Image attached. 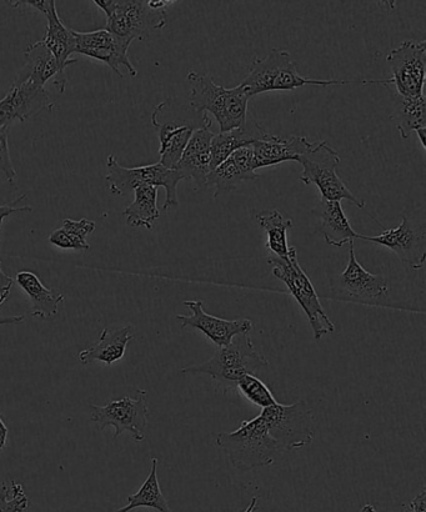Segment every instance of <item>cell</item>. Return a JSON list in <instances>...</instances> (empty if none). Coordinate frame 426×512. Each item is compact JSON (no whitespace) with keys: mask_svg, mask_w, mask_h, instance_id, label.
Returning <instances> with one entry per match:
<instances>
[{"mask_svg":"<svg viewBox=\"0 0 426 512\" xmlns=\"http://www.w3.org/2000/svg\"><path fill=\"white\" fill-rule=\"evenodd\" d=\"M107 168L108 175L105 180L109 183L110 194L122 197V195L133 192L138 185L163 187L167 193L163 209L169 210L178 207V185L184 179L177 169H167L160 163L145 165V167L125 168L119 164L114 155H109Z\"/></svg>","mask_w":426,"mask_h":512,"instance_id":"ba28073f","label":"cell"},{"mask_svg":"<svg viewBox=\"0 0 426 512\" xmlns=\"http://www.w3.org/2000/svg\"><path fill=\"white\" fill-rule=\"evenodd\" d=\"M14 280L4 273L2 269V260H0V305L8 300L10 291H12Z\"/></svg>","mask_w":426,"mask_h":512,"instance_id":"d590c367","label":"cell"},{"mask_svg":"<svg viewBox=\"0 0 426 512\" xmlns=\"http://www.w3.org/2000/svg\"><path fill=\"white\" fill-rule=\"evenodd\" d=\"M189 104L195 112L213 114L220 133L242 127L247 120L249 97L242 85L227 89L214 82L208 73L189 72Z\"/></svg>","mask_w":426,"mask_h":512,"instance_id":"6da1fadb","label":"cell"},{"mask_svg":"<svg viewBox=\"0 0 426 512\" xmlns=\"http://www.w3.org/2000/svg\"><path fill=\"white\" fill-rule=\"evenodd\" d=\"M299 163L303 167L300 180L307 185L314 184L319 189L320 198L332 200V202L348 200L358 208L364 209L363 200L355 197L339 178L337 168L340 157L328 142L315 143L310 152L300 157Z\"/></svg>","mask_w":426,"mask_h":512,"instance_id":"30bf717a","label":"cell"},{"mask_svg":"<svg viewBox=\"0 0 426 512\" xmlns=\"http://www.w3.org/2000/svg\"><path fill=\"white\" fill-rule=\"evenodd\" d=\"M152 122L154 127L158 129L159 134V163L167 169H175L185 148H187L190 137L197 129V124L195 122L160 124L155 110L152 115Z\"/></svg>","mask_w":426,"mask_h":512,"instance_id":"603a6c76","label":"cell"},{"mask_svg":"<svg viewBox=\"0 0 426 512\" xmlns=\"http://www.w3.org/2000/svg\"><path fill=\"white\" fill-rule=\"evenodd\" d=\"M315 143L305 137L282 139L270 135L267 140L252 145L254 169L258 170L287 162H298L300 157L314 148Z\"/></svg>","mask_w":426,"mask_h":512,"instance_id":"ffe728a7","label":"cell"},{"mask_svg":"<svg viewBox=\"0 0 426 512\" xmlns=\"http://www.w3.org/2000/svg\"><path fill=\"white\" fill-rule=\"evenodd\" d=\"M348 80L310 79L298 73L297 64L290 57L288 50L273 49L267 57L255 60L247 78L240 85L249 98L269 92H293L305 85L330 87V85L349 84Z\"/></svg>","mask_w":426,"mask_h":512,"instance_id":"277c9868","label":"cell"},{"mask_svg":"<svg viewBox=\"0 0 426 512\" xmlns=\"http://www.w3.org/2000/svg\"><path fill=\"white\" fill-rule=\"evenodd\" d=\"M74 38L75 53L107 64L119 77L123 78L120 67L127 68L130 77H137L138 70L135 69L128 57L129 48L124 47L107 29L85 33L75 32L74 30Z\"/></svg>","mask_w":426,"mask_h":512,"instance_id":"e0dca14e","label":"cell"},{"mask_svg":"<svg viewBox=\"0 0 426 512\" xmlns=\"http://www.w3.org/2000/svg\"><path fill=\"white\" fill-rule=\"evenodd\" d=\"M24 320V315L4 316V318L0 316V326L18 325L24 323Z\"/></svg>","mask_w":426,"mask_h":512,"instance_id":"f35d334b","label":"cell"},{"mask_svg":"<svg viewBox=\"0 0 426 512\" xmlns=\"http://www.w3.org/2000/svg\"><path fill=\"white\" fill-rule=\"evenodd\" d=\"M268 366L269 361L255 348L250 334H242L235 336L229 345L218 348L205 363L180 371L188 375H209L218 388L229 391L235 390L238 381L245 375H255Z\"/></svg>","mask_w":426,"mask_h":512,"instance_id":"7a4b0ae2","label":"cell"},{"mask_svg":"<svg viewBox=\"0 0 426 512\" xmlns=\"http://www.w3.org/2000/svg\"><path fill=\"white\" fill-rule=\"evenodd\" d=\"M29 499L22 484L10 480L0 488V512H24L28 509Z\"/></svg>","mask_w":426,"mask_h":512,"instance_id":"d6a6232c","label":"cell"},{"mask_svg":"<svg viewBox=\"0 0 426 512\" xmlns=\"http://www.w3.org/2000/svg\"><path fill=\"white\" fill-rule=\"evenodd\" d=\"M269 137L267 130L253 119L245 120L242 127L230 132L215 134L210 145V172L227 160L235 150L249 147Z\"/></svg>","mask_w":426,"mask_h":512,"instance_id":"7402d4cb","label":"cell"},{"mask_svg":"<svg viewBox=\"0 0 426 512\" xmlns=\"http://www.w3.org/2000/svg\"><path fill=\"white\" fill-rule=\"evenodd\" d=\"M314 213L318 219L317 232L332 247L342 248L359 239L360 234L350 225L342 203L320 198Z\"/></svg>","mask_w":426,"mask_h":512,"instance_id":"44dd1931","label":"cell"},{"mask_svg":"<svg viewBox=\"0 0 426 512\" xmlns=\"http://www.w3.org/2000/svg\"><path fill=\"white\" fill-rule=\"evenodd\" d=\"M107 17V27L124 47L129 48L135 39L143 40L154 29L167 24V10L149 7L148 0H94Z\"/></svg>","mask_w":426,"mask_h":512,"instance_id":"5b68a950","label":"cell"},{"mask_svg":"<svg viewBox=\"0 0 426 512\" xmlns=\"http://www.w3.org/2000/svg\"><path fill=\"white\" fill-rule=\"evenodd\" d=\"M257 220L267 234L269 252L277 258L287 259L290 253L288 230L293 228L292 220L285 219L279 210H263L257 214Z\"/></svg>","mask_w":426,"mask_h":512,"instance_id":"f1b7e54d","label":"cell"},{"mask_svg":"<svg viewBox=\"0 0 426 512\" xmlns=\"http://www.w3.org/2000/svg\"><path fill=\"white\" fill-rule=\"evenodd\" d=\"M15 283L28 295L33 318L42 320L53 319L59 313L58 306L64 301V294L58 290L45 288L42 280L32 271H19L15 276Z\"/></svg>","mask_w":426,"mask_h":512,"instance_id":"cb8c5ba5","label":"cell"},{"mask_svg":"<svg viewBox=\"0 0 426 512\" xmlns=\"http://www.w3.org/2000/svg\"><path fill=\"white\" fill-rule=\"evenodd\" d=\"M258 504H259V499L258 498H253L252 501H250L248 509L243 511V512H257Z\"/></svg>","mask_w":426,"mask_h":512,"instance_id":"ab89813d","label":"cell"},{"mask_svg":"<svg viewBox=\"0 0 426 512\" xmlns=\"http://www.w3.org/2000/svg\"><path fill=\"white\" fill-rule=\"evenodd\" d=\"M25 197H27V195L23 194L20 195V197L17 199L13 200L12 203L0 205V230H2L3 220L9 217V215L33 212V208L29 207V205H23V207L20 208L15 207V205L18 203L23 202Z\"/></svg>","mask_w":426,"mask_h":512,"instance_id":"e575fe53","label":"cell"},{"mask_svg":"<svg viewBox=\"0 0 426 512\" xmlns=\"http://www.w3.org/2000/svg\"><path fill=\"white\" fill-rule=\"evenodd\" d=\"M403 512H426V490L415 496L412 503L405 506Z\"/></svg>","mask_w":426,"mask_h":512,"instance_id":"8d00e7d4","label":"cell"},{"mask_svg":"<svg viewBox=\"0 0 426 512\" xmlns=\"http://www.w3.org/2000/svg\"><path fill=\"white\" fill-rule=\"evenodd\" d=\"M328 298L343 303L397 309L390 299L389 279L383 274H372L364 269L355 256L354 243L349 244L347 268L330 281Z\"/></svg>","mask_w":426,"mask_h":512,"instance_id":"8992f818","label":"cell"},{"mask_svg":"<svg viewBox=\"0 0 426 512\" xmlns=\"http://www.w3.org/2000/svg\"><path fill=\"white\" fill-rule=\"evenodd\" d=\"M93 423L99 425L100 431L108 426L115 429L114 439L129 433L135 441H143L144 431L148 425L147 391L139 389L135 399L125 396L120 400H112L105 406L90 404Z\"/></svg>","mask_w":426,"mask_h":512,"instance_id":"7c38bea8","label":"cell"},{"mask_svg":"<svg viewBox=\"0 0 426 512\" xmlns=\"http://www.w3.org/2000/svg\"><path fill=\"white\" fill-rule=\"evenodd\" d=\"M359 239L392 250L400 261L413 270L422 269L426 258V230L424 224H417L407 213L402 214L399 227L385 230L377 237L360 234Z\"/></svg>","mask_w":426,"mask_h":512,"instance_id":"5bb4252c","label":"cell"},{"mask_svg":"<svg viewBox=\"0 0 426 512\" xmlns=\"http://www.w3.org/2000/svg\"><path fill=\"white\" fill-rule=\"evenodd\" d=\"M393 77L364 80V84L394 85L395 94L403 98H418L424 94L426 73V42L405 40L387 57Z\"/></svg>","mask_w":426,"mask_h":512,"instance_id":"8fae6325","label":"cell"},{"mask_svg":"<svg viewBox=\"0 0 426 512\" xmlns=\"http://www.w3.org/2000/svg\"><path fill=\"white\" fill-rule=\"evenodd\" d=\"M262 418L269 434L277 441L284 453L305 448L313 443L315 419L313 410L305 401L292 405L275 404L263 409Z\"/></svg>","mask_w":426,"mask_h":512,"instance_id":"9c48e42d","label":"cell"},{"mask_svg":"<svg viewBox=\"0 0 426 512\" xmlns=\"http://www.w3.org/2000/svg\"><path fill=\"white\" fill-rule=\"evenodd\" d=\"M148 508L159 512H173L160 489L158 480V459H152V469L138 493L128 496V505L115 512H130L135 509Z\"/></svg>","mask_w":426,"mask_h":512,"instance_id":"f546056e","label":"cell"},{"mask_svg":"<svg viewBox=\"0 0 426 512\" xmlns=\"http://www.w3.org/2000/svg\"><path fill=\"white\" fill-rule=\"evenodd\" d=\"M215 444L228 456L235 469L250 471L273 465L284 454L269 434L262 415L244 420L232 433H220Z\"/></svg>","mask_w":426,"mask_h":512,"instance_id":"3957f363","label":"cell"},{"mask_svg":"<svg viewBox=\"0 0 426 512\" xmlns=\"http://www.w3.org/2000/svg\"><path fill=\"white\" fill-rule=\"evenodd\" d=\"M95 227L97 225L89 219H64L62 227L50 235L49 243L59 249L88 252L90 245L87 238L94 232Z\"/></svg>","mask_w":426,"mask_h":512,"instance_id":"4dcf8cb0","label":"cell"},{"mask_svg":"<svg viewBox=\"0 0 426 512\" xmlns=\"http://www.w3.org/2000/svg\"><path fill=\"white\" fill-rule=\"evenodd\" d=\"M9 435V429L7 424H5L4 416L0 413V451L5 449L7 446V440Z\"/></svg>","mask_w":426,"mask_h":512,"instance_id":"74e56055","label":"cell"},{"mask_svg":"<svg viewBox=\"0 0 426 512\" xmlns=\"http://www.w3.org/2000/svg\"><path fill=\"white\" fill-rule=\"evenodd\" d=\"M415 133H417L419 140H420V144H422L423 149H426V143H425L426 128L419 129Z\"/></svg>","mask_w":426,"mask_h":512,"instance_id":"60d3db41","label":"cell"},{"mask_svg":"<svg viewBox=\"0 0 426 512\" xmlns=\"http://www.w3.org/2000/svg\"><path fill=\"white\" fill-rule=\"evenodd\" d=\"M235 391L260 409H267L278 403L272 391L254 375H245L235 386Z\"/></svg>","mask_w":426,"mask_h":512,"instance_id":"1f68e13d","label":"cell"},{"mask_svg":"<svg viewBox=\"0 0 426 512\" xmlns=\"http://www.w3.org/2000/svg\"><path fill=\"white\" fill-rule=\"evenodd\" d=\"M53 99L47 89L30 79H15L5 97L0 100V128L24 123L42 110L52 112Z\"/></svg>","mask_w":426,"mask_h":512,"instance_id":"9a60e30c","label":"cell"},{"mask_svg":"<svg viewBox=\"0 0 426 512\" xmlns=\"http://www.w3.org/2000/svg\"><path fill=\"white\" fill-rule=\"evenodd\" d=\"M133 192V203L124 210L125 222L130 227L152 230L154 223L160 218L158 188L152 185H138Z\"/></svg>","mask_w":426,"mask_h":512,"instance_id":"4316f807","label":"cell"},{"mask_svg":"<svg viewBox=\"0 0 426 512\" xmlns=\"http://www.w3.org/2000/svg\"><path fill=\"white\" fill-rule=\"evenodd\" d=\"M210 127H212V122L194 130L182 158L175 167L182 174L184 180H193L195 190H198V192L208 188L210 145H212L215 135Z\"/></svg>","mask_w":426,"mask_h":512,"instance_id":"ac0fdd59","label":"cell"},{"mask_svg":"<svg viewBox=\"0 0 426 512\" xmlns=\"http://www.w3.org/2000/svg\"><path fill=\"white\" fill-rule=\"evenodd\" d=\"M425 95L418 98H403L395 94V110L392 119L397 123L400 137L408 140L417 130L426 128Z\"/></svg>","mask_w":426,"mask_h":512,"instance_id":"83f0119b","label":"cell"},{"mask_svg":"<svg viewBox=\"0 0 426 512\" xmlns=\"http://www.w3.org/2000/svg\"><path fill=\"white\" fill-rule=\"evenodd\" d=\"M268 263L273 266L272 273L275 278L287 285L289 293L307 315L314 339L320 341L323 336L334 333L335 325L325 313L312 281L299 264L297 249L290 248L287 259L270 256Z\"/></svg>","mask_w":426,"mask_h":512,"instance_id":"52a82bcc","label":"cell"},{"mask_svg":"<svg viewBox=\"0 0 426 512\" xmlns=\"http://www.w3.org/2000/svg\"><path fill=\"white\" fill-rule=\"evenodd\" d=\"M360 512H378L377 509H375V506L372 504L364 505L362 510Z\"/></svg>","mask_w":426,"mask_h":512,"instance_id":"b9f144b4","label":"cell"},{"mask_svg":"<svg viewBox=\"0 0 426 512\" xmlns=\"http://www.w3.org/2000/svg\"><path fill=\"white\" fill-rule=\"evenodd\" d=\"M9 128H0V172L5 175L9 183H14L17 172L13 167L9 149Z\"/></svg>","mask_w":426,"mask_h":512,"instance_id":"836d02e7","label":"cell"},{"mask_svg":"<svg viewBox=\"0 0 426 512\" xmlns=\"http://www.w3.org/2000/svg\"><path fill=\"white\" fill-rule=\"evenodd\" d=\"M25 67L19 73L17 79H30L33 82L43 85L54 79V84L58 85L59 82V68L57 62L49 52L47 47L39 42L29 45L25 50Z\"/></svg>","mask_w":426,"mask_h":512,"instance_id":"484cf974","label":"cell"},{"mask_svg":"<svg viewBox=\"0 0 426 512\" xmlns=\"http://www.w3.org/2000/svg\"><path fill=\"white\" fill-rule=\"evenodd\" d=\"M257 170L254 169V154L252 145L240 148L224 160L219 167L210 172L208 177V188L214 187V198L219 195L232 192L240 184L257 180L260 178Z\"/></svg>","mask_w":426,"mask_h":512,"instance_id":"d6986e66","label":"cell"},{"mask_svg":"<svg viewBox=\"0 0 426 512\" xmlns=\"http://www.w3.org/2000/svg\"><path fill=\"white\" fill-rule=\"evenodd\" d=\"M184 306L192 311V315H178L182 321V328H192L202 331L207 338L218 348H223L232 343L235 336L250 334L253 323L250 319L227 320L205 313L202 300H187Z\"/></svg>","mask_w":426,"mask_h":512,"instance_id":"2e32d148","label":"cell"},{"mask_svg":"<svg viewBox=\"0 0 426 512\" xmlns=\"http://www.w3.org/2000/svg\"><path fill=\"white\" fill-rule=\"evenodd\" d=\"M132 329L130 325L117 330L103 329L98 343L92 348L80 351L78 360L84 365L100 361L107 366H112L124 358L128 344L134 339Z\"/></svg>","mask_w":426,"mask_h":512,"instance_id":"d4e9b609","label":"cell"},{"mask_svg":"<svg viewBox=\"0 0 426 512\" xmlns=\"http://www.w3.org/2000/svg\"><path fill=\"white\" fill-rule=\"evenodd\" d=\"M13 8L32 7L39 10L47 18V30L42 43L52 53L55 62L59 68L58 90L60 94L64 93L67 85V74L65 69L68 65L77 63V59H72L75 53L74 30L70 29L59 18L57 4L54 0H23V2H9Z\"/></svg>","mask_w":426,"mask_h":512,"instance_id":"4fadbf2b","label":"cell"}]
</instances>
